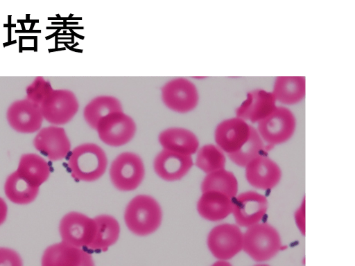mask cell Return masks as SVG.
Masks as SVG:
<instances>
[{
	"label": "cell",
	"instance_id": "1",
	"mask_svg": "<svg viewBox=\"0 0 355 266\" xmlns=\"http://www.w3.org/2000/svg\"><path fill=\"white\" fill-rule=\"evenodd\" d=\"M67 166L73 179L91 182L101 178L107 166L105 151L95 143H83L69 154Z\"/></svg>",
	"mask_w": 355,
	"mask_h": 266
},
{
	"label": "cell",
	"instance_id": "2",
	"mask_svg": "<svg viewBox=\"0 0 355 266\" xmlns=\"http://www.w3.org/2000/svg\"><path fill=\"white\" fill-rule=\"evenodd\" d=\"M162 220V209L151 196L139 195L131 200L124 212V221L128 229L139 236L154 233Z\"/></svg>",
	"mask_w": 355,
	"mask_h": 266
},
{
	"label": "cell",
	"instance_id": "3",
	"mask_svg": "<svg viewBox=\"0 0 355 266\" xmlns=\"http://www.w3.org/2000/svg\"><path fill=\"white\" fill-rule=\"evenodd\" d=\"M282 247L277 230L268 223H257L247 229L243 236V249L252 259L266 261L274 257Z\"/></svg>",
	"mask_w": 355,
	"mask_h": 266
},
{
	"label": "cell",
	"instance_id": "4",
	"mask_svg": "<svg viewBox=\"0 0 355 266\" xmlns=\"http://www.w3.org/2000/svg\"><path fill=\"white\" fill-rule=\"evenodd\" d=\"M145 168L141 158L137 154L125 152L112 161L110 168V180L121 191L136 189L142 182Z\"/></svg>",
	"mask_w": 355,
	"mask_h": 266
},
{
	"label": "cell",
	"instance_id": "5",
	"mask_svg": "<svg viewBox=\"0 0 355 266\" xmlns=\"http://www.w3.org/2000/svg\"><path fill=\"white\" fill-rule=\"evenodd\" d=\"M59 233L62 242L76 247L88 249L95 237L96 223L94 218L71 211L60 220Z\"/></svg>",
	"mask_w": 355,
	"mask_h": 266
},
{
	"label": "cell",
	"instance_id": "6",
	"mask_svg": "<svg viewBox=\"0 0 355 266\" xmlns=\"http://www.w3.org/2000/svg\"><path fill=\"white\" fill-rule=\"evenodd\" d=\"M295 117L288 108L277 106L273 112L258 123L257 132L263 141L270 145L285 143L293 135Z\"/></svg>",
	"mask_w": 355,
	"mask_h": 266
},
{
	"label": "cell",
	"instance_id": "7",
	"mask_svg": "<svg viewBox=\"0 0 355 266\" xmlns=\"http://www.w3.org/2000/svg\"><path fill=\"white\" fill-rule=\"evenodd\" d=\"M105 144L119 147L134 137L137 126L135 121L123 111L108 114L98 123L95 129Z\"/></svg>",
	"mask_w": 355,
	"mask_h": 266
},
{
	"label": "cell",
	"instance_id": "8",
	"mask_svg": "<svg viewBox=\"0 0 355 266\" xmlns=\"http://www.w3.org/2000/svg\"><path fill=\"white\" fill-rule=\"evenodd\" d=\"M243 236V233L236 224H218L209 233L207 246L214 256L220 260H226L242 250Z\"/></svg>",
	"mask_w": 355,
	"mask_h": 266
},
{
	"label": "cell",
	"instance_id": "9",
	"mask_svg": "<svg viewBox=\"0 0 355 266\" xmlns=\"http://www.w3.org/2000/svg\"><path fill=\"white\" fill-rule=\"evenodd\" d=\"M162 100L171 110L187 113L194 109L199 96L196 87L189 80L176 78L167 82L162 88Z\"/></svg>",
	"mask_w": 355,
	"mask_h": 266
},
{
	"label": "cell",
	"instance_id": "10",
	"mask_svg": "<svg viewBox=\"0 0 355 266\" xmlns=\"http://www.w3.org/2000/svg\"><path fill=\"white\" fill-rule=\"evenodd\" d=\"M268 207V200L264 195L255 191H246L233 200L232 213L237 224L248 228L259 223Z\"/></svg>",
	"mask_w": 355,
	"mask_h": 266
},
{
	"label": "cell",
	"instance_id": "11",
	"mask_svg": "<svg viewBox=\"0 0 355 266\" xmlns=\"http://www.w3.org/2000/svg\"><path fill=\"white\" fill-rule=\"evenodd\" d=\"M251 125L245 121L234 117L220 122L216 127V145L227 154L239 150L250 134Z\"/></svg>",
	"mask_w": 355,
	"mask_h": 266
},
{
	"label": "cell",
	"instance_id": "12",
	"mask_svg": "<svg viewBox=\"0 0 355 266\" xmlns=\"http://www.w3.org/2000/svg\"><path fill=\"white\" fill-rule=\"evenodd\" d=\"M41 266H94V263L89 251L61 241L46 248Z\"/></svg>",
	"mask_w": 355,
	"mask_h": 266
},
{
	"label": "cell",
	"instance_id": "13",
	"mask_svg": "<svg viewBox=\"0 0 355 266\" xmlns=\"http://www.w3.org/2000/svg\"><path fill=\"white\" fill-rule=\"evenodd\" d=\"M276 99L270 91L257 89L248 93L245 100L236 110V117L245 121L259 123L277 107Z\"/></svg>",
	"mask_w": 355,
	"mask_h": 266
},
{
	"label": "cell",
	"instance_id": "14",
	"mask_svg": "<svg viewBox=\"0 0 355 266\" xmlns=\"http://www.w3.org/2000/svg\"><path fill=\"white\" fill-rule=\"evenodd\" d=\"M245 168L247 181L258 189H272L278 184L282 177V170L279 165L263 155L256 157Z\"/></svg>",
	"mask_w": 355,
	"mask_h": 266
},
{
	"label": "cell",
	"instance_id": "15",
	"mask_svg": "<svg viewBox=\"0 0 355 266\" xmlns=\"http://www.w3.org/2000/svg\"><path fill=\"white\" fill-rule=\"evenodd\" d=\"M34 145L51 161L64 159L71 150V143L64 130L59 127H49L40 131L35 138Z\"/></svg>",
	"mask_w": 355,
	"mask_h": 266
},
{
	"label": "cell",
	"instance_id": "16",
	"mask_svg": "<svg viewBox=\"0 0 355 266\" xmlns=\"http://www.w3.org/2000/svg\"><path fill=\"white\" fill-rule=\"evenodd\" d=\"M193 164L191 156L162 150L154 159L153 168L161 179L173 181L183 178Z\"/></svg>",
	"mask_w": 355,
	"mask_h": 266
},
{
	"label": "cell",
	"instance_id": "17",
	"mask_svg": "<svg viewBox=\"0 0 355 266\" xmlns=\"http://www.w3.org/2000/svg\"><path fill=\"white\" fill-rule=\"evenodd\" d=\"M158 141L164 150L189 155L199 148V141L191 131L182 127H170L160 132Z\"/></svg>",
	"mask_w": 355,
	"mask_h": 266
},
{
	"label": "cell",
	"instance_id": "18",
	"mask_svg": "<svg viewBox=\"0 0 355 266\" xmlns=\"http://www.w3.org/2000/svg\"><path fill=\"white\" fill-rule=\"evenodd\" d=\"M232 198L216 191L202 192L197 203L199 215L211 222L226 218L232 213Z\"/></svg>",
	"mask_w": 355,
	"mask_h": 266
},
{
	"label": "cell",
	"instance_id": "19",
	"mask_svg": "<svg viewBox=\"0 0 355 266\" xmlns=\"http://www.w3.org/2000/svg\"><path fill=\"white\" fill-rule=\"evenodd\" d=\"M15 171L31 185L40 188L49 179L51 166L40 156L35 154H26L21 157Z\"/></svg>",
	"mask_w": 355,
	"mask_h": 266
},
{
	"label": "cell",
	"instance_id": "20",
	"mask_svg": "<svg viewBox=\"0 0 355 266\" xmlns=\"http://www.w3.org/2000/svg\"><path fill=\"white\" fill-rule=\"evenodd\" d=\"M277 101L284 105H294L305 97L306 80L301 76L277 77L272 91Z\"/></svg>",
	"mask_w": 355,
	"mask_h": 266
},
{
	"label": "cell",
	"instance_id": "21",
	"mask_svg": "<svg viewBox=\"0 0 355 266\" xmlns=\"http://www.w3.org/2000/svg\"><path fill=\"white\" fill-rule=\"evenodd\" d=\"M96 234L88 249L103 251L107 250L118 240L120 234V226L118 221L109 215H101L95 217Z\"/></svg>",
	"mask_w": 355,
	"mask_h": 266
},
{
	"label": "cell",
	"instance_id": "22",
	"mask_svg": "<svg viewBox=\"0 0 355 266\" xmlns=\"http://www.w3.org/2000/svg\"><path fill=\"white\" fill-rule=\"evenodd\" d=\"M51 102V116L49 121L55 124H64L69 122L78 109V102L74 95L68 90H58L53 92Z\"/></svg>",
	"mask_w": 355,
	"mask_h": 266
},
{
	"label": "cell",
	"instance_id": "23",
	"mask_svg": "<svg viewBox=\"0 0 355 266\" xmlns=\"http://www.w3.org/2000/svg\"><path fill=\"white\" fill-rule=\"evenodd\" d=\"M3 190L6 197L11 202L18 205H26L32 203L39 193V188L31 185L16 171L7 177Z\"/></svg>",
	"mask_w": 355,
	"mask_h": 266
},
{
	"label": "cell",
	"instance_id": "24",
	"mask_svg": "<svg viewBox=\"0 0 355 266\" xmlns=\"http://www.w3.org/2000/svg\"><path fill=\"white\" fill-rule=\"evenodd\" d=\"M123 111L119 100L112 96H99L93 98L85 107L83 116L87 123L96 129L98 123L105 116Z\"/></svg>",
	"mask_w": 355,
	"mask_h": 266
},
{
	"label": "cell",
	"instance_id": "25",
	"mask_svg": "<svg viewBox=\"0 0 355 266\" xmlns=\"http://www.w3.org/2000/svg\"><path fill=\"white\" fill-rule=\"evenodd\" d=\"M201 190L219 192L233 199L238 192V181L231 171L218 170L207 174L202 181Z\"/></svg>",
	"mask_w": 355,
	"mask_h": 266
},
{
	"label": "cell",
	"instance_id": "26",
	"mask_svg": "<svg viewBox=\"0 0 355 266\" xmlns=\"http://www.w3.org/2000/svg\"><path fill=\"white\" fill-rule=\"evenodd\" d=\"M263 150V141L257 130L251 125L250 134L246 143L239 150L228 154V157L236 165L245 167L252 160L262 155Z\"/></svg>",
	"mask_w": 355,
	"mask_h": 266
},
{
	"label": "cell",
	"instance_id": "27",
	"mask_svg": "<svg viewBox=\"0 0 355 266\" xmlns=\"http://www.w3.org/2000/svg\"><path fill=\"white\" fill-rule=\"evenodd\" d=\"M196 165L207 174L224 169L226 158L224 152L214 144H206L198 148Z\"/></svg>",
	"mask_w": 355,
	"mask_h": 266
},
{
	"label": "cell",
	"instance_id": "28",
	"mask_svg": "<svg viewBox=\"0 0 355 266\" xmlns=\"http://www.w3.org/2000/svg\"><path fill=\"white\" fill-rule=\"evenodd\" d=\"M0 266H23L20 255L14 249L0 247Z\"/></svg>",
	"mask_w": 355,
	"mask_h": 266
},
{
	"label": "cell",
	"instance_id": "29",
	"mask_svg": "<svg viewBox=\"0 0 355 266\" xmlns=\"http://www.w3.org/2000/svg\"><path fill=\"white\" fill-rule=\"evenodd\" d=\"M304 203L295 212V220L300 231L304 234Z\"/></svg>",
	"mask_w": 355,
	"mask_h": 266
},
{
	"label": "cell",
	"instance_id": "30",
	"mask_svg": "<svg viewBox=\"0 0 355 266\" xmlns=\"http://www.w3.org/2000/svg\"><path fill=\"white\" fill-rule=\"evenodd\" d=\"M8 215V206L5 200L0 197V226L2 225Z\"/></svg>",
	"mask_w": 355,
	"mask_h": 266
},
{
	"label": "cell",
	"instance_id": "31",
	"mask_svg": "<svg viewBox=\"0 0 355 266\" xmlns=\"http://www.w3.org/2000/svg\"><path fill=\"white\" fill-rule=\"evenodd\" d=\"M211 266H232V265L225 260H219L214 263Z\"/></svg>",
	"mask_w": 355,
	"mask_h": 266
},
{
	"label": "cell",
	"instance_id": "32",
	"mask_svg": "<svg viewBox=\"0 0 355 266\" xmlns=\"http://www.w3.org/2000/svg\"><path fill=\"white\" fill-rule=\"evenodd\" d=\"M254 266H269V265H265V264H260V265H254Z\"/></svg>",
	"mask_w": 355,
	"mask_h": 266
}]
</instances>
